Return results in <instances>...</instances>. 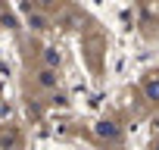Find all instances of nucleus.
I'll list each match as a JSON object with an SVG mask.
<instances>
[{"instance_id": "nucleus-1", "label": "nucleus", "mask_w": 159, "mask_h": 150, "mask_svg": "<svg viewBox=\"0 0 159 150\" xmlns=\"http://www.w3.org/2000/svg\"><path fill=\"white\" fill-rule=\"evenodd\" d=\"M97 134L106 138V141H116V138H119V128H116L112 122H97Z\"/></svg>"}, {"instance_id": "nucleus-2", "label": "nucleus", "mask_w": 159, "mask_h": 150, "mask_svg": "<svg viewBox=\"0 0 159 150\" xmlns=\"http://www.w3.org/2000/svg\"><path fill=\"white\" fill-rule=\"evenodd\" d=\"M147 97L159 100V82H147Z\"/></svg>"}, {"instance_id": "nucleus-3", "label": "nucleus", "mask_w": 159, "mask_h": 150, "mask_svg": "<svg viewBox=\"0 0 159 150\" xmlns=\"http://www.w3.org/2000/svg\"><path fill=\"white\" fill-rule=\"evenodd\" d=\"M41 82H44V85H53V72H50V69L41 72Z\"/></svg>"}, {"instance_id": "nucleus-4", "label": "nucleus", "mask_w": 159, "mask_h": 150, "mask_svg": "<svg viewBox=\"0 0 159 150\" xmlns=\"http://www.w3.org/2000/svg\"><path fill=\"white\" fill-rule=\"evenodd\" d=\"M44 59H47V63H50V66H53V63H59V56H56V53H53V50H47V53H44Z\"/></svg>"}, {"instance_id": "nucleus-5", "label": "nucleus", "mask_w": 159, "mask_h": 150, "mask_svg": "<svg viewBox=\"0 0 159 150\" xmlns=\"http://www.w3.org/2000/svg\"><path fill=\"white\" fill-rule=\"evenodd\" d=\"M41 3H53V0H41Z\"/></svg>"}]
</instances>
